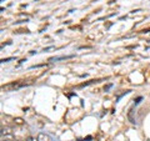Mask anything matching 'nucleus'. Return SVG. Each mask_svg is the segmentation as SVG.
Instances as JSON below:
<instances>
[{"label": "nucleus", "mask_w": 150, "mask_h": 141, "mask_svg": "<svg viewBox=\"0 0 150 141\" xmlns=\"http://www.w3.org/2000/svg\"><path fill=\"white\" fill-rule=\"evenodd\" d=\"M25 141H39V140L35 139V137H33V136H29V137H28Z\"/></svg>", "instance_id": "nucleus-3"}, {"label": "nucleus", "mask_w": 150, "mask_h": 141, "mask_svg": "<svg viewBox=\"0 0 150 141\" xmlns=\"http://www.w3.org/2000/svg\"><path fill=\"white\" fill-rule=\"evenodd\" d=\"M15 141H16V140H15Z\"/></svg>", "instance_id": "nucleus-6"}, {"label": "nucleus", "mask_w": 150, "mask_h": 141, "mask_svg": "<svg viewBox=\"0 0 150 141\" xmlns=\"http://www.w3.org/2000/svg\"><path fill=\"white\" fill-rule=\"evenodd\" d=\"M1 141H4V140H1Z\"/></svg>", "instance_id": "nucleus-5"}, {"label": "nucleus", "mask_w": 150, "mask_h": 141, "mask_svg": "<svg viewBox=\"0 0 150 141\" xmlns=\"http://www.w3.org/2000/svg\"><path fill=\"white\" fill-rule=\"evenodd\" d=\"M14 121H15V123H16L18 125H21V124H23V120H21V119H19V117H18V119H15Z\"/></svg>", "instance_id": "nucleus-4"}, {"label": "nucleus", "mask_w": 150, "mask_h": 141, "mask_svg": "<svg viewBox=\"0 0 150 141\" xmlns=\"http://www.w3.org/2000/svg\"><path fill=\"white\" fill-rule=\"evenodd\" d=\"M31 81H23V80H20V81H15V82H10V84H6V85H3L1 89L4 91H15V90H19V89L21 87H25L28 85H30Z\"/></svg>", "instance_id": "nucleus-1"}, {"label": "nucleus", "mask_w": 150, "mask_h": 141, "mask_svg": "<svg viewBox=\"0 0 150 141\" xmlns=\"http://www.w3.org/2000/svg\"><path fill=\"white\" fill-rule=\"evenodd\" d=\"M1 140L4 141H15L14 139V133L11 128H9V126H5V128H1Z\"/></svg>", "instance_id": "nucleus-2"}]
</instances>
